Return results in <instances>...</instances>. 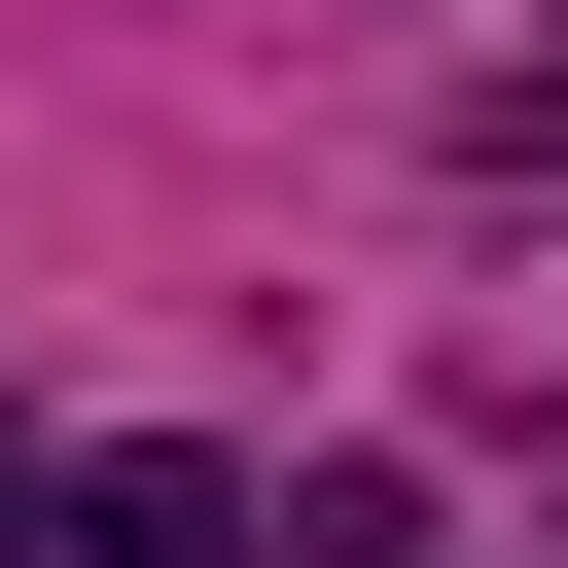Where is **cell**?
I'll list each match as a JSON object with an SVG mask.
<instances>
[{
	"mask_svg": "<svg viewBox=\"0 0 568 568\" xmlns=\"http://www.w3.org/2000/svg\"><path fill=\"white\" fill-rule=\"evenodd\" d=\"M36 532H71V568H248V462H178V426H142V462H71Z\"/></svg>",
	"mask_w": 568,
	"mask_h": 568,
	"instance_id": "cell-1",
	"label": "cell"
},
{
	"mask_svg": "<svg viewBox=\"0 0 568 568\" xmlns=\"http://www.w3.org/2000/svg\"><path fill=\"white\" fill-rule=\"evenodd\" d=\"M0 532H36V426H0Z\"/></svg>",
	"mask_w": 568,
	"mask_h": 568,
	"instance_id": "cell-2",
	"label": "cell"
}]
</instances>
